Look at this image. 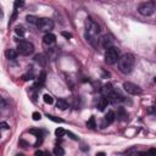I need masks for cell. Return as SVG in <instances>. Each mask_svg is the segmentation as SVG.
<instances>
[{
  "label": "cell",
  "mask_w": 156,
  "mask_h": 156,
  "mask_svg": "<svg viewBox=\"0 0 156 156\" xmlns=\"http://www.w3.org/2000/svg\"><path fill=\"white\" fill-rule=\"evenodd\" d=\"M85 32H87V34H85L87 39L93 45H96V40L100 34V27L91 17H87V20H85Z\"/></svg>",
  "instance_id": "1"
},
{
  "label": "cell",
  "mask_w": 156,
  "mask_h": 156,
  "mask_svg": "<svg viewBox=\"0 0 156 156\" xmlns=\"http://www.w3.org/2000/svg\"><path fill=\"white\" fill-rule=\"evenodd\" d=\"M118 70L123 75H128L132 72L134 64H135V59L132 54H124L118 59Z\"/></svg>",
  "instance_id": "2"
},
{
  "label": "cell",
  "mask_w": 156,
  "mask_h": 156,
  "mask_svg": "<svg viewBox=\"0 0 156 156\" xmlns=\"http://www.w3.org/2000/svg\"><path fill=\"white\" fill-rule=\"evenodd\" d=\"M120 59V51L116 46H112L110 49L106 50V53H105V62L108 65H114Z\"/></svg>",
  "instance_id": "3"
},
{
  "label": "cell",
  "mask_w": 156,
  "mask_h": 156,
  "mask_svg": "<svg viewBox=\"0 0 156 156\" xmlns=\"http://www.w3.org/2000/svg\"><path fill=\"white\" fill-rule=\"evenodd\" d=\"M34 51V45L31 41L27 40H21L17 45V53L23 55V56H28Z\"/></svg>",
  "instance_id": "4"
},
{
  "label": "cell",
  "mask_w": 156,
  "mask_h": 156,
  "mask_svg": "<svg viewBox=\"0 0 156 156\" xmlns=\"http://www.w3.org/2000/svg\"><path fill=\"white\" fill-rule=\"evenodd\" d=\"M37 27H38L39 31L50 33V31L54 28V21L51 20V18H48V17L39 18L38 20V23H37Z\"/></svg>",
  "instance_id": "5"
},
{
  "label": "cell",
  "mask_w": 156,
  "mask_h": 156,
  "mask_svg": "<svg viewBox=\"0 0 156 156\" xmlns=\"http://www.w3.org/2000/svg\"><path fill=\"white\" fill-rule=\"evenodd\" d=\"M155 2H146V3H141L138 8V11L143 15V16H151L155 12Z\"/></svg>",
  "instance_id": "6"
},
{
  "label": "cell",
  "mask_w": 156,
  "mask_h": 156,
  "mask_svg": "<svg viewBox=\"0 0 156 156\" xmlns=\"http://www.w3.org/2000/svg\"><path fill=\"white\" fill-rule=\"evenodd\" d=\"M123 89L128 94H131V95H139V94H141V88L139 85L132 83V82H124L123 83Z\"/></svg>",
  "instance_id": "7"
},
{
  "label": "cell",
  "mask_w": 156,
  "mask_h": 156,
  "mask_svg": "<svg viewBox=\"0 0 156 156\" xmlns=\"http://www.w3.org/2000/svg\"><path fill=\"white\" fill-rule=\"evenodd\" d=\"M115 120H116V115H115V112H114V111H109V112H108V115L105 116V118H104L102 123H101V128H105V127H108V126L112 124V123L115 122Z\"/></svg>",
  "instance_id": "8"
},
{
  "label": "cell",
  "mask_w": 156,
  "mask_h": 156,
  "mask_svg": "<svg viewBox=\"0 0 156 156\" xmlns=\"http://www.w3.org/2000/svg\"><path fill=\"white\" fill-rule=\"evenodd\" d=\"M55 43H56V37L53 33H46L43 37V44L46 45V46H51V45H54Z\"/></svg>",
  "instance_id": "9"
},
{
  "label": "cell",
  "mask_w": 156,
  "mask_h": 156,
  "mask_svg": "<svg viewBox=\"0 0 156 156\" xmlns=\"http://www.w3.org/2000/svg\"><path fill=\"white\" fill-rule=\"evenodd\" d=\"M108 100H109V102H112V104H118V102H121V101H123L124 99H123V96L121 95V94H118L116 90L114 91V93H111L109 96H108Z\"/></svg>",
  "instance_id": "10"
},
{
  "label": "cell",
  "mask_w": 156,
  "mask_h": 156,
  "mask_svg": "<svg viewBox=\"0 0 156 156\" xmlns=\"http://www.w3.org/2000/svg\"><path fill=\"white\" fill-rule=\"evenodd\" d=\"M114 39L111 38V37H109V35H105V37H102V39H101V45H102V48L104 49H110V48H112L114 45Z\"/></svg>",
  "instance_id": "11"
},
{
  "label": "cell",
  "mask_w": 156,
  "mask_h": 156,
  "mask_svg": "<svg viewBox=\"0 0 156 156\" xmlns=\"http://www.w3.org/2000/svg\"><path fill=\"white\" fill-rule=\"evenodd\" d=\"M108 105H109V100H108V98L101 96V98L99 99V101H98V109H99V111H104V110L108 108Z\"/></svg>",
  "instance_id": "12"
},
{
  "label": "cell",
  "mask_w": 156,
  "mask_h": 156,
  "mask_svg": "<svg viewBox=\"0 0 156 156\" xmlns=\"http://www.w3.org/2000/svg\"><path fill=\"white\" fill-rule=\"evenodd\" d=\"M29 133L34 134V135L38 138V141L34 144V146L40 145V144H41V141H43V132H41L40 129H35V128H33V129H29Z\"/></svg>",
  "instance_id": "13"
},
{
  "label": "cell",
  "mask_w": 156,
  "mask_h": 156,
  "mask_svg": "<svg viewBox=\"0 0 156 156\" xmlns=\"http://www.w3.org/2000/svg\"><path fill=\"white\" fill-rule=\"evenodd\" d=\"M101 91H102L104 96H105V98H108V96H109L111 93H114V91H115V88L112 87V84H111V83H108V84H105V85L102 87Z\"/></svg>",
  "instance_id": "14"
},
{
  "label": "cell",
  "mask_w": 156,
  "mask_h": 156,
  "mask_svg": "<svg viewBox=\"0 0 156 156\" xmlns=\"http://www.w3.org/2000/svg\"><path fill=\"white\" fill-rule=\"evenodd\" d=\"M117 118L120 121H127L128 120V112L124 108H118L117 110Z\"/></svg>",
  "instance_id": "15"
},
{
  "label": "cell",
  "mask_w": 156,
  "mask_h": 156,
  "mask_svg": "<svg viewBox=\"0 0 156 156\" xmlns=\"http://www.w3.org/2000/svg\"><path fill=\"white\" fill-rule=\"evenodd\" d=\"M17 55H18V53H17V50H15V49H8L5 51V56L9 60H15L17 58Z\"/></svg>",
  "instance_id": "16"
},
{
  "label": "cell",
  "mask_w": 156,
  "mask_h": 156,
  "mask_svg": "<svg viewBox=\"0 0 156 156\" xmlns=\"http://www.w3.org/2000/svg\"><path fill=\"white\" fill-rule=\"evenodd\" d=\"M56 106L60 109V110H66L68 108V102L65 100V99H59L58 102H56Z\"/></svg>",
  "instance_id": "17"
},
{
  "label": "cell",
  "mask_w": 156,
  "mask_h": 156,
  "mask_svg": "<svg viewBox=\"0 0 156 156\" xmlns=\"http://www.w3.org/2000/svg\"><path fill=\"white\" fill-rule=\"evenodd\" d=\"M34 61L35 62H38L40 66H45V64H46V59H45V56L44 55H35L34 56Z\"/></svg>",
  "instance_id": "18"
},
{
  "label": "cell",
  "mask_w": 156,
  "mask_h": 156,
  "mask_svg": "<svg viewBox=\"0 0 156 156\" xmlns=\"http://www.w3.org/2000/svg\"><path fill=\"white\" fill-rule=\"evenodd\" d=\"M53 152H54L55 156H64V155H65L64 148H62V146H59V145L54 148V151H53Z\"/></svg>",
  "instance_id": "19"
},
{
  "label": "cell",
  "mask_w": 156,
  "mask_h": 156,
  "mask_svg": "<svg viewBox=\"0 0 156 156\" xmlns=\"http://www.w3.org/2000/svg\"><path fill=\"white\" fill-rule=\"evenodd\" d=\"M45 77H46V73L43 71L41 73H40V76H39V78H38V81H37V87H41L43 84H44V82H45Z\"/></svg>",
  "instance_id": "20"
},
{
  "label": "cell",
  "mask_w": 156,
  "mask_h": 156,
  "mask_svg": "<svg viewBox=\"0 0 156 156\" xmlns=\"http://www.w3.org/2000/svg\"><path fill=\"white\" fill-rule=\"evenodd\" d=\"M87 127L90 128V129H95L96 128V123H95V117L94 116H91L89 118V121L87 122Z\"/></svg>",
  "instance_id": "21"
},
{
  "label": "cell",
  "mask_w": 156,
  "mask_h": 156,
  "mask_svg": "<svg viewBox=\"0 0 156 156\" xmlns=\"http://www.w3.org/2000/svg\"><path fill=\"white\" fill-rule=\"evenodd\" d=\"M26 20H27V22L28 23H31V25H37L38 23V17H35V16H33V15H28L27 17H26Z\"/></svg>",
  "instance_id": "22"
},
{
  "label": "cell",
  "mask_w": 156,
  "mask_h": 156,
  "mask_svg": "<svg viewBox=\"0 0 156 156\" xmlns=\"http://www.w3.org/2000/svg\"><path fill=\"white\" fill-rule=\"evenodd\" d=\"M15 33H16L17 35H20V37H25V28H23L22 26H17V27L15 28Z\"/></svg>",
  "instance_id": "23"
},
{
  "label": "cell",
  "mask_w": 156,
  "mask_h": 156,
  "mask_svg": "<svg viewBox=\"0 0 156 156\" xmlns=\"http://www.w3.org/2000/svg\"><path fill=\"white\" fill-rule=\"evenodd\" d=\"M137 148L135 146H133V148H131V149H128L127 151H126V156H137Z\"/></svg>",
  "instance_id": "24"
},
{
  "label": "cell",
  "mask_w": 156,
  "mask_h": 156,
  "mask_svg": "<svg viewBox=\"0 0 156 156\" xmlns=\"http://www.w3.org/2000/svg\"><path fill=\"white\" fill-rule=\"evenodd\" d=\"M43 100H44V102H45V104H49V105H50V104H53V102H54L53 96L49 95V94H45V95L43 96Z\"/></svg>",
  "instance_id": "25"
},
{
  "label": "cell",
  "mask_w": 156,
  "mask_h": 156,
  "mask_svg": "<svg viewBox=\"0 0 156 156\" xmlns=\"http://www.w3.org/2000/svg\"><path fill=\"white\" fill-rule=\"evenodd\" d=\"M34 156H51L49 151H43V150H37L34 152Z\"/></svg>",
  "instance_id": "26"
},
{
  "label": "cell",
  "mask_w": 156,
  "mask_h": 156,
  "mask_svg": "<svg viewBox=\"0 0 156 156\" xmlns=\"http://www.w3.org/2000/svg\"><path fill=\"white\" fill-rule=\"evenodd\" d=\"M46 117H48L49 120H51V121H54V122H58V123H62V122H64L62 118H59V117L53 116V115H46Z\"/></svg>",
  "instance_id": "27"
},
{
  "label": "cell",
  "mask_w": 156,
  "mask_h": 156,
  "mask_svg": "<svg viewBox=\"0 0 156 156\" xmlns=\"http://www.w3.org/2000/svg\"><path fill=\"white\" fill-rule=\"evenodd\" d=\"M22 79L23 81H32V79H34V75L33 73H26V75L22 76Z\"/></svg>",
  "instance_id": "28"
},
{
  "label": "cell",
  "mask_w": 156,
  "mask_h": 156,
  "mask_svg": "<svg viewBox=\"0 0 156 156\" xmlns=\"http://www.w3.org/2000/svg\"><path fill=\"white\" fill-rule=\"evenodd\" d=\"M55 134H56L58 137H64V135L66 134V131H65L64 128H58V129L55 131Z\"/></svg>",
  "instance_id": "29"
},
{
  "label": "cell",
  "mask_w": 156,
  "mask_h": 156,
  "mask_svg": "<svg viewBox=\"0 0 156 156\" xmlns=\"http://www.w3.org/2000/svg\"><path fill=\"white\" fill-rule=\"evenodd\" d=\"M8 106V102L5 101V99L2 96V95H0V108H2V109H5Z\"/></svg>",
  "instance_id": "30"
},
{
  "label": "cell",
  "mask_w": 156,
  "mask_h": 156,
  "mask_svg": "<svg viewBox=\"0 0 156 156\" xmlns=\"http://www.w3.org/2000/svg\"><path fill=\"white\" fill-rule=\"evenodd\" d=\"M32 118H33L34 121H39V120L41 118V115H40L39 112H33V114H32Z\"/></svg>",
  "instance_id": "31"
},
{
  "label": "cell",
  "mask_w": 156,
  "mask_h": 156,
  "mask_svg": "<svg viewBox=\"0 0 156 156\" xmlns=\"http://www.w3.org/2000/svg\"><path fill=\"white\" fill-rule=\"evenodd\" d=\"M149 156H156V149L155 148H151L149 151H146Z\"/></svg>",
  "instance_id": "32"
},
{
  "label": "cell",
  "mask_w": 156,
  "mask_h": 156,
  "mask_svg": "<svg viewBox=\"0 0 156 156\" xmlns=\"http://www.w3.org/2000/svg\"><path fill=\"white\" fill-rule=\"evenodd\" d=\"M16 17H17V9H15L14 10V14H12V17H11V20H10V25L16 20Z\"/></svg>",
  "instance_id": "33"
},
{
  "label": "cell",
  "mask_w": 156,
  "mask_h": 156,
  "mask_svg": "<svg viewBox=\"0 0 156 156\" xmlns=\"http://www.w3.org/2000/svg\"><path fill=\"white\" fill-rule=\"evenodd\" d=\"M0 129H9V124L6 122H2L0 123Z\"/></svg>",
  "instance_id": "34"
},
{
  "label": "cell",
  "mask_w": 156,
  "mask_h": 156,
  "mask_svg": "<svg viewBox=\"0 0 156 156\" xmlns=\"http://www.w3.org/2000/svg\"><path fill=\"white\" fill-rule=\"evenodd\" d=\"M23 5H25V3H23V2H18V0H17V2H15V9L21 8V6H23Z\"/></svg>",
  "instance_id": "35"
},
{
  "label": "cell",
  "mask_w": 156,
  "mask_h": 156,
  "mask_svg": "<svg viewBox=\"0 0 156 156\" xmlns=\"http://www.w3.org/2000/svg\"><path fill=\"white\" fill-rule=\"evenodd\" d=\"M66 134H68V135H70V137H71L73 140H78V138H77V137H76L73 133H71V132H66Z\"/></svg>",
  "instance_id": "36"
},
{
  "label": "cell",
  "mask_w": 156,
  "mask_h": 156,
  "mask_svg": "<svg viewBox=\"0 0 156 156\" xmlns=\"http://www.w3.org/2000/svg\"><path fill=\"white\" fill-rule=\"evenodd\" d=\"M137 156H149V155L146 151H139V152H137Z\"/></svg>",
  "instance_id": "37"
},
{
  "label": "cell",
  "mask_w": 156,
  "mask_h": 156,
  "mask_svg": "<svg viewBox=\"0 0 156 156\" xmlns=\"http://www.w3.org/2000/svg\"><path fill=\"white\" fill-rule=\"evenodd\" d=\"M62 35H64L65 38H67V39H68V38H72V34H71V33H67V32H62Z\"/></svg>",
  "instance_id": "38"
},
{
  "label": "cell",
  "mask_w": 156,
  "mask_h": 156,
  "mask_svg": "<svg viewBox=\"0 0 156 156\" xmlns=\"http://www.w3.org/2000/svg\"><path fill=\"white\" fill-rule=\"evenodd\" d=\"M20 144L21 145H23V148H26V146H28V144L25 141V140H20Z\"/></svg>",
  "instance_id": "39"
},
{
  "label": "cell",
  "mask_w": 156,
  "mask_h": 156,
  "mask_svg": "<svg viewBox=\"0 0 156 156\" xmlns=\"http://www.w3.org/2000/svg\"><path fill=\"white\" fill-rule=\"evenodd\" d=\"M95 156H106V154H105V152H102V151H100V152H96Z\"/></svg>",
  "instance_id": "40"
},
{
  "label": "cell",
  "mask_w": 156,
  "mask_h": 156,
  "mask_svg": "<svg viewBox=\"0 0 156 156\" xmlns=\"http://www.w3.org/2000/svg\"><path fill=\"white\" fill-rule=\"evenodd\" d=\"M16 156H25V155H23V154H17Z\"/></svg>",
  "instance_id": "41"
},
{
  "label": "cell",
  "mask_w": 156,
  "mask_h": 156,
  "mask_svg": "<svg viewBox=\"0 0 156 156\" xmlns=\"http://www.w3.org/2000/svg\"><path fill=\"white\" fill-rule=\"evenodd\" d=\"M0 138H2V133H0Z\"/></svg>",
  "instance_id": "42"
}]
</instances>
